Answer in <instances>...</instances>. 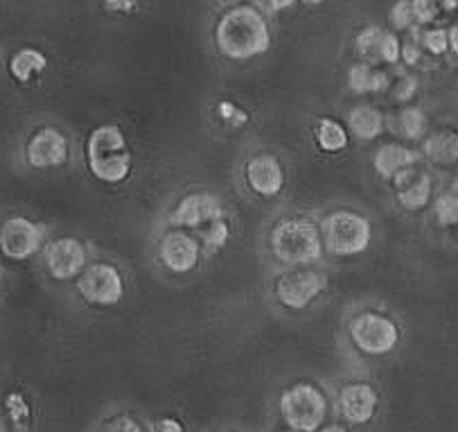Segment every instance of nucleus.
Returning a JSON list of instances; mask_svg holds the SVG:
<instances>
[{
	"mask_svg": "<svg viewBox=\"0 0 458 432\" xmlns=\"http://www.w3.org/2000/svg\"><path fill=\"white\" fill-rule=\"evenodd\" d=\"M217 50L228 59L246 62L269 50L271 32L262 12L253 5H235L219 16L215 25Z\"/></svg>",
	"mask_w": 458,
	"mask_h": 432,
	"instance_id": "f257e3e1",
	"label": "nucleus"
},
{
	"mask_svg": "<svg viewBox=\"0 0 458 432\" xmlns=\"http://www.w3.org/2000/svg\"><path fill=\"white\" fill-rule=\"evenodd\" d=\"M89 170L95 179L105 184H120L131 172V152L127 148V138L118 125H102L93 129L86 145Z\"/></svg>",
	"mask_w": 458,
	"mask_h": 432,
	"instance_id": "f03ea898",
	"label": "nucleus"
},
{
	"mask_svg": "<svg viewBox=\"0 0 458 432\" xmlns=\"http://www.w3.org/2000/svg\"><path fill=\"white\" fill-rule=\"evenodd\" d=\"M271 252L284 265H310L323 254V238L308 218H284L271 231Z\"/></svg>",
	"mask_w": 458,
	"mask_h": 432,
	"instance_id": "7ed1b4c3",
	"label": "nucleus"
},
{
	"mask_svg": "<svg viewBox=\"0 0 458 432\" xmlns=\"http://www.w3.org/2000/svg\"><path fill=\"white\" fill-rule=\"evenodd\" d=\"M323 245L335 256H357L366 252L373 238L369 218L354 211H335L321 224Z\"/></svg>",
	"mask_w": 458,
	"mask_h": 432,
	"instance_id": "20e7f679",
	"label": "nucleus"
},
{
	"mask_svg": "<svg viewBox=\"0 0 458 432\" xmlns=\"http://www.w3.org/2000/svg\"><path fill=\"white\" fill-rule=\"evenodd\" d=\"M280 414L292 430L317 432L327 417V399L318 387L298 383L280 396Z\"/></svg>",
	"mask_w": 458,
	"mask_h": 432,
	"instance_id": "39448f33",
	"label": "nucleus"
},
{
	"mask_svg": "<svg viewBox=\"0 0 458 432\" xmlns=\"http://www.w3.org/2000/svg\"><path fill=\"white\" fill-rule=\"evenodd\" d=\"M350 340L366 356H386L400 342V328L388 315L364 310L350 322Z\"/></svg>",
	"mask_w": 458,
	"mask_h": 432,
	"instance_id": "423d86ee",
	"label": "nucleus"
},
{
	"mask_svg": "<svg viewBox=\"0 0 458 432\" xmlns=\"http://www.w3.org/2000/svg\"><path fill=\"white\" fill-rule=\"evenodd\" d=\"M77 292L90 306H115L124 297V281L111 263H93L77 279Z\"/></svg>",
	"mask_w": 458,
	"mask_h": 432,
	"instance_id": "0eeeda50",
	"label": "nucleus"
},
{
	"mask_svg": "<svg viewBox=\"0 0 458 432\" xmlns=\"http://www.w3.org/2000/svg\"><path fill=\"white\" fill-rule=\"evenodd\" d=\"M327 288L326 274L314 270H292L276 279V299L292 310L308 308Z\"/></svg>",
	"mask_w": 458,
	"mask_h": 432,
	"instance_id": "6e6552de",
	"label": "nucleus"
},
{
	"mask_svg": "<svg viewBox=\"0 0 458 432\" xmlns=\"http://www.w3.org/2000/svg\"><path fill=\"white\" fill-rule=\"evenodd\" d=\"M43 245V229L32 220L16 215L0 227V252L12 261H25L34 256Z\"/></svg>",
	"mask_w": 458,
	"mask_h": 432,
	"instance_id": "1a4fd4ad",
	"label": "nucleus"
},
{
	"mask_svg": "<svg viewBox=\"0 0 458 432\" xmlns=\"http://www.w3.org/2000/svg\"><path fill=\"white\" fill-rule=\"evenodd\" d=\"M47 274L57 281H68L86 270V247L77 238H57L46 247Z\"/></svg>",
	"mask_w": 458,
	"mask_h": 432,
	"instance_id": "9d476101",
	"label": "nucleus"
},
{
	"mask_svg": "<svg viewBox=\"0 0 458 432\" xmlns=\"http://www.w3.org/2000/svg\"><path fill=\"white\" fill-rule=\"evenodd\" d=\"M68 138L55 127H41L28 141L25 157L32 168H57L68 161Z\"/></svg>",
	"mask_w": 458,
	"mask_h": 432,
	"instance_id": "9b49d317",
	"label": "nucleus"
},
{
	"mask_svg": "<svg viewBox=\"0 0 458 432\" xmlns=\"http://www.w3.org/2000/svg\"><path fill=\"white\" fill-rule=\"evenodd\" d=\"M158 256L167 270H172L174 274H185L199 265L201 252H199V243L190 233L174 229L163 236L161 245H158Z\"/></svg>",
	"mask_w": 458,
	"mask_h": 432,
	"instance_id": "f8f14e48",
	"label": "nucleus"
},
{
	"mask_svg": "<svg viewBox=\"0 0 458 432\" xmlns=\"http://www.w3.org/2000/svg\"><path fill=\"white\" fill-rule=\"evenodd\" d=\"M217 218H224V206L219 197L210 195V193L185 195L172 213V222L185 229H201L203 224L213 222Z\"/></svg>",
	"mask_w": 458,
	"mask_h": 432,
	"instance_id": "ddd939ff",
	"label": "nucleus"
},
{
	"mask_svg": "<svg viewBox=\"0 0 458 432\" xmlns=\"http://www.w3.org/2000/svg\"><path fill=\"white\" fill-rule=\"evenodd\" d=\"M379 396L369 383H350L339 392V412L352 426H364L375 417Z\"/></svg>",
	"mask_w": 458,
	"mask_h": 432,
	"instance_id": "4468645a",
	"label": "nucleus"
},
{
	"mask_svg": "<svg viewBox=\"0 0 458 432\" xmlns=\"http://www.w3.org/2000/svg\"><path fill=\"white\" fill-rule=\"evenodd\" d=\"M246 184L260 197H276L284 186V170L271 154H260L246 163Z\"/></svg>",
	"mask_w": 458,
	"mask_h": 432,
	"instance_id": "2eb2a0df",
	"label": "nucleus"
},
{
	"mask_svg": "<svg viewBox=\"0 0 458 432\" xmlns=\"http://www.w3.org/2000/svg\"><path fill=\"white\" fill-rule=\"evenodd\" d=\"M393 181H395L397 202L404 211H422L431 202V195H434L431 177L427 172L416 170V166L400 172Z\"/></svg>",
	"mask_w": 458,
	"mask_h": 432,
	"instance_id": "dca6fc26",
	"label": "nucleus"
},
{
	"mask_svg": "<svg viewBox=\"0 0 458 432\" xmlns=\"http://www.w3.org/2000/svg\"><path fill=\"white\" fill-rule=\"evenodd\" d=\"M416 150H411L409 145H402V143H384L373 154L375 172L379 177H384V179H395L400 172L416 166Z\"/></svg>",
	"mask_w": 458,
	"mask_h": 432,
	"instance_id": "f3484780",
	"label": "nucleus"
},
{
	"mask_svg": "<svg viewBox=\"0 0 458 432\" xmlns=\"http://www.w3.org/2000/svg\"><path fill=\"white\" fill-rule=\"evenodd\" d=\"M422 154L434 166H456L458 163V129L443 127L429 134L422 143Z\"/></svg>",
	"mask_w": 458,
	"mask_h": 432,
	"instance_id": "a211bd4d",
	"label": "nucleus"
},
{
	"mask_svg": "<svg viewBox=\"0 0 458 432\" xmlns=\"http://www.w3.org/2000/svg\"><path fill=\"white\" fill-rule=\"evenodd\" d=\"M350 132L354 134L361 141H373L386 127V120H384V114L373 105H360L354 107L348 116Z\"/></svg>",
	"mask_w": 458,
	"mask_h": 432,
	"instance_id": "6ab92c4d",
	"label": "nucleus"
},
{
	"mask_svg": "<svg viewBox=\"0 0 458 432\" xmlns=\"http://www.w3.org/2000/svg\"><path fill=\"white\" fill-rule=\"evenodd\" d=\"M348 86L354 93H382L388 89V75L370 66L369 62L352 64L348 71Z\"/></svg>",
	"mask_w": 458,
	"mask_h": 432,
	"instance_id": "aec40b11",
	"label": "nucleus"
},
{
	"mask_svg": "<svg viewBox=\"0 0 458 432\" xmlns=\"http://www.w3.org/2000/svg\"><path fill=\"white\" fill-rule=\"evenodd\" d=\"M47 68V57L37 48H21L10 59V73L16 82H30Z\"/></svg>",
	"mask_w": 458,
	"mask_h": 432,
	"instance_id": "412c9836",
	"label": "nucleus"
},
{
	"mask_svg": "<svg viewBox=\"0 0 458 432\" xmlns=\"http://www.w3.org/2000/svg\"><path fill=\"white\" fill-rule=\"evenodd\" d=\"M348 129L335 118H318L317 123V143L318 148L327 154H336L348 148Z\"/></svg>",
	"mask_w": 458,
	"mask_h": 432,
	"instance_id": "4be33fe9",
	"label": "nucleus"
},
{
	"mask_svg": "<svg viewBox=\"0 0 458 432\" xmlns=\"http://www.w3.org/2000/svg\"><path fill=\"white\" fill-rule=\"evenodd\" d=\"M397 132L406 141H420L427 132V114L420 107H404L395 120Z\"/></svg>",
	"mask_w": 458,
	"mask_h": 432,
	"instance_id": "5701e85b",
	"label": "nucleus"
},
{
	"mask_svg": "<svg viewBox=\"0 0 458 432\" xmlns=\"http://www.w3.org/2000/svg\"><path fill=\"white\" fill-rule=\"evenodd\" d=\"M386 37V30L379 25H369L354 37V48L357 53L366 59V62H379V50H382V41Z\"/></svg>",
	"mask_w": 458,
	"mask_h": 432,
	"instance_id": "b1692460",
	"label": "nucleus"
},
{
	"mask_svg": "<svg viewBox=\"0 0 458 432\" xmlns=\"http://www.w3.org/2000/svg\"><path fill=\"white\" fill-rule=\"evenodd\" d=\"M436 220L440 227H458V195L456 193H445L434 204Z\"/></svg>",
	"mask_w": 458,
	"mask_h": 432,
	"instance_id": "393cba45",
	"label": "nucleus"
},
{
	"mask_svg": "<svg viewBox=\"0 0 458 432\" xmlns=\"http://www.w3.org/2000/svg\"><path fill=\"white\" fill-rule=\"evenodd\" d=\"M197 231L208 247H224V245L228 243V236H231V227H228L226 218L213 220V222L203 224Z\"/></svg>",
	"mask_w": 458,
	"mask_h": 432,
	"instance_id": "a878e982",
	"label": "nucleus"
},
{
	"mask_svg": "<svg viewBox=\"0 0 458 432\" xmlns=\"http://www.w3.org/2000/svg\"><path fill=\"white\" fill-rule=\"evenodd\" d=\"M391 23L395 30H409L416 23V16H413L411 0H397L395 5L391 7Z\"/></svg>",
	"mask_w": 458,
	"mask_h": 432,
	"instance_id": "bb28decb",
	"label": "nucleus"
},
{
	"mask_svg": "<svg viewBox=\"0 0 458 432\" xmlns=\"http://www.w3.org/2000/svg\"><path fill=\"white\" fill-rule=\"evenodd\" d=\"M422 43L429 50L431 55H443L447 53L449 48V30L445 28H431L427 30L425 37H422Z\"/></svg>",
	"mask_w": 458,
	"mask_h": 432,
	"instance_id": "cd10ccee",
	"label": "nucleus"
},
{
	"mask_svg": "<svg viewBox=\"0 0 458 432\" xmlns=\"http://www.w3.org/2000/svg\"><path fill=\"white\" fill-rule=\"evenodd\" d=\"M411 7L418 23H434L440 12H443L440 0H411Z\"/></svg>",
	"mask_w": 458,
	"mask_h": 432,
	"instance_id": "c85d7f7f",
	"label": "nucleus"
},
{
	"mask_svg": "<svg viewBox=\"0 0 458 432\" xmlns=\"http://www.w3.org/2000/svg\"><path fill=\"white\" fill-rule=\"evenodd\" d=\"M402 59V43L395 34L386 32L382 41V50H379V62L382 64H397Z\"/></svg>",
	"mask_w": 458,
	"mask_h": 432,
	"instance_id": "c756f323",
	"label": "nucleus"
},
{
	"mask_svg": "<svg viewBox=\"0 0 458 432\" xmlns=\"http://www.w3.org/2000/svg\"><path fill=\"white\" fill-rule=\"evenodd\" d=\"M217 114L222 116V118L226 120V123H231L233 127H242V125L249 123V114H246L244 109H240V107H237V105H233V102H226V100L219 102V105H217Z\"/></svg>",
	"mask_w": 458,
	"mask_h": 432,
	"instance_id": "7c9ffc66",
	"label": "nucleus"
},
{
	"mask_svg": "<svg viewBox=\"0 0 458 432\" xmlns=\"http://www.w3.org/2000/svg\"><path fill=\"white\" fill-rule=\"evenodd\" d=\"M416 89H418L416 77L404 75V77H400V82H397L395 89H393V95H395V100L409 102L413 95H416Z\"/></svg>",
	"mask_w": 458,
	"mask_h": 432,
	"instance_id": "2f4dec72",
	"label": "nucleus"
},
{
	"mask_svg": "<svg viewBox=\"0 0 458 432\" xmlns=\"http://www.w3.org/2000/svg\"><path fill=\"white\" fill-rule=\"evenodd\" d=\"M105 432H145V430H142V426L136 421V419L123 414V417H115L114 421H109V426L105 428Z\"/></svg>",
	"mask_w": 458,
	"mask_h": 432,
	"instance_id": "473e14b6",
	"label": "nucleus"
},
{
	"mask_svg": "<svg viewBox=\"0 0 458 432\" xmlns=\"http://www.w3.org/2000/svg\"><path fill=\"white\" fill-rule=\"evenodd\" d=\"M109 12H118V14H127V12L136 10L140 0H102Z\"/></svg>",
	"mask_w": 458,
	"mask_h": 432,
	"instance_id": "72a5a7b5",
	"label": "nucleus"
},
{
	"mask_svg": "<svg viewBox=\"0 0 458 432\" xmlns=\"http://www.w3.org/2000/svg\"><path fill=\"white\" fill-rule=\"evenodd\" d=\"M420 57H422V53L418 50L416 46H413V43H406V46H402V59H404L409 66H416V64L420 62Z\"/></svg>",
	"mask_w": 458,
	"mask_h": 432,
	"instance_id": "f704fd0d",
	"label": "nucleus"
},
{
	"mask_svg": "<svg viewBox=\"0 0 458 432\" xmlns=\"http://www.w3.org/2000/svg\"><path fill=\"white\" fill-rule=\"evenodd\" d=\"M158 428H161V432H183L181 423L174 421V419H163Z\"/></svg>",
	"mask_w": 458,
	"mask_h": 432,
	"instance_id": "c9c22d12",
	"label": "nucleus"
},
{
	"mask_svg": "<svg viewBox=\"0 0 458 432\" xmlns=\"http://www.w3.org/2000/svg\"><path fill=\"white\" fill-rule=\"evenodd\" d=\"M293 3H298V0H269V7L274 12H283V10H289Z\"/></svg>",
	"mask_w": 458,
	"mask_h": 432,
	"instance_id": "e433bc0d",
	"label": "nucleus"
},
{
	"mask_svg": "<svg viewBox=\"0 0 458 432\" xmlns=\"http://www.w3.org/2000/svg\"><path fill=\"white\" fill-rule=\"evenodd\" d=\"M449 48L458 55V25L449 28Z\"/></svg>",
	"mask_w": 458,
	"mask_h": 432,
	"instance_id": "4c0bfd02",
	"label": "nucleus"
},
{
	"mask_svg": "<svg viewBox=\"0 0 458 432\" xmlns=\"http://www.w3.org/2000/svg\"><path fill=\"white\" fill-rule=\"evenodd\" d=\"M440 7L443 12H454L458 7V0H440Z\"/></svg>",
	"mask_w": 458,
	"mask_h": 432,
	"instance_id": "58836bf2",
	"label": "nucleus"
},
{
	"mask_svg": "<svg viewBox=\"0 0 458 432\" xmlns=\"http://www.w3.org/2000/svg\"><path fill=\"white\" fill-rule=\"evenodd\" d=\"M318 432H348V430H345L344 426H327V428H321Z\"/></svg>",
	"mask_w": 458,
	"mask_h": 432,
	"instance_id": "ea45409f",
	"label": "nucleus"
},
{
	"mask_svg": "<svg viewBox=\"0 0 458 432\" xmlns=\"http://www.w3.org/2000/svg\"><path fill=\"white\" fill-rule=\"evenodd\" d=\"M301 3H305V5H323L326 0H301Z\"/></svg>",
	"mask_w": 458,
	"mask_h": 432,
	"instance_id": "a19ab883",
	"label": "nucleus"
},
{
	"mask_svg": "<svg viewBox=\"0 0 458 432\" xmlns=\"http://www.w3.org/2000/svg\"><path fill=\"white\" fill-rule=\"evenodd\" d=\"M289 432H298V430H289Z\"/></svg>",
	"mask_w": 458,
	"mask_h": 432,
	"instance_id": "79ce46f5",
	"label": "nucleus"
}]
</instances>
